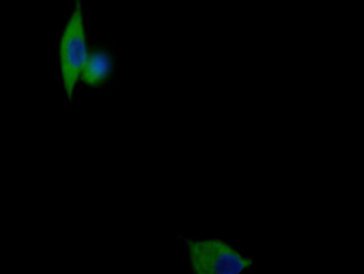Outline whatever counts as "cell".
I'll return each instance as SVG.
<instances>
[{
    "label": "cell",
    "mask_w": 364,
    "mask_h": 274,
    "mask_svg": "<svg viewBox=\"0 0 364 274\" xmlns=\"http://www.w3.org/2000/svg\"><path fill=\"white\" fill-rule=\"evenodd\" d=\"M186 243L195 274H241L252 263L251 258L218 238L188 239Z\"/></svg>",
    "instance_id": "obj_1"
},
{
    "label": "cell",
    "mask_w": 364,
    "mask_h": 274,
    "mask_svg": "<svg viewBox=\"0 0 364 274\" xmlns=\"http://www.w3.org/2000/svg\"><path fill=\"white\" fill-rule=\"evenodd\" d=\"M88 52L80 1H76L73 11L63 32L59 45L61 77L67 97L71 99L80 79Z\"/></svg>",
    "instance_id": "obj_2"
},
{
    "label": "cell",
    "mask_w": 364,
    "mask_h": 274,
    "mask_svg": "<svg viewBox=\"0 0 364 274\" xmlns=\"http://www.w3.org/2000/svg\"><path fill=\"white\" fill-rule=\"evenodd\" d=\"M113 68L110 55L102 50L88 53L80 79L91 87H97L109 77Z\"/></svg>",
    "instance_id": "obj_3"
}]
</instances>
